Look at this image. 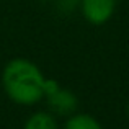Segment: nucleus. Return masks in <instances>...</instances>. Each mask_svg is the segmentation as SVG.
<instances>
[{"label": "nucleus", "mask_w": 129, "mask_h": 129, "mask_svg": "<svg viewBox=\"0 0 129 129\" xmlns=\"http://www.w3.org/2000/svg\"><path fill=\"white\" fill-rule=\"evenodd\" d=\"M44 82L43 70L25 57L8 60L2 70L3 91L13 103L21 106H33L44 100Z\"/></svg>", "instance_id": "nucleus-1"}, {"label": "nucleus", "mask_w": 129, "mask_h": 129, "mask_svg": "<svg viewBox=\"0 0 129 129\" xmlns=\"http://www.w3.org/2000/svg\"><path fill=\"white\" fill-rule=\"evenodd\" d=\"M118 0H79L83 20L93 26H101L113 18Z\"/></svg>", "instance_id": "nucleus-2"}, {"label": "nucleus", "mask_w": 129, "mask_h": 129, "mask_svg": "<svg viewBox=\"0 0 129 129\" xmlns=\"http://www.w3.org/2000/svg\"><path fill=\"white\" fill-rule=\"evenodd\" d=\"M44 101L47 105L49 113H52L56 118L57 116L67 118L70 114H74L77 111V108H79V98H77V95L72 90H69V88H64L62 85L57 88L56 91H52L51 95H47L44 98Z\"/></svg>", "instance_id": "nucleus-3"}, {"label": "nucleus", "mask_w": 129, "mask_h": 129, "mask_svg": "<svg viewBox=\"0 0 129 129\" xmlns=\"http://www.w3.org/2000/svg\"><path fill=\"white\" fill-rule=\"evenodd\" d=\"M23 129H60L57 118L49 111L33 113L23 124Z\"/></svg>", "instance_id": "nucleus-4"}, {"label": "nucleus", "mask_w": 129, "mask_h": 129, "mask_svg": "<svg viewBox=\"0 0 129 129\" xmlns=\"http://www.w3.org/2000/svg\"><path fill=\"white\" fill-rule=\"evenodd\" d=\"M64 129H103L101 123L88 113H74L67 116Z\"/></svg>", "instance_id": "nucleus-5"}, {"label": "nucleus", "mask_w": 129, "mask_h": 129, "mask_svg": "<svg viewBox=\"0 0 129 129\" xmlns=\"http://www.w3.org/2000/svg\"><path fill=\"white\" fill-rule=\"evenodd\" d=\"M56 7L60 13L70 15L79 8V0H56Z\"/></svg>", "instance_id": "nucleus-6"}, {"label": "nucleus", "mask_w": 129, "mask_h": 129, "mask_svg": "<svg viewBox=\"0 0 129 129\" xmlns=\"http://www.w3.org/2000/svg\"><path fill=\"white\" fill-rule=\"evenodd\" d=\"M39 2H52V0H39Z\"/></svg>", "instance_id": "nucleus-7"}, {"label": "nucleus", "mask_w": 129, "mask_h": 129, "mask_svg": "<svg viewBox=\"0 0 129 129\" xmlns=\"http://www.w3.org/2000/svg\"><path fill=\"white\" fill-rule=\"evenodd\" d=\"M127 114H129V105H127Z\"/></svg>", "instance_id": "nucleus-8"}]
</instances>
